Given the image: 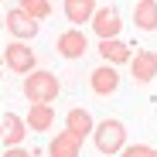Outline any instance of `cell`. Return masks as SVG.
Returning a JSON list of instances; mask_svg holds the SVG:
<instances>
[{"mask_svg":"<svg viewBox=\"0 0 157 157\" xmlns=\"http://www.w3.org/2000/svg\"><path fill=\"white\" fill-rule=\"evenodd\" d=\"M92 140H96V150H99V154L113 157V154H120V150L126 147V126H123L120 120L106 116V120H99V123L92 126Z\"/></svg>","mask_w":157,"mask_h":157,"instance_id":"1","label":"cell"},{"mask_svg":"<svg viewBox=\"0 0 157 157\" xmlns=\"http://www.w3.org/2000/svg\"><path fill=\"white\" fill-rule=\"evenodd\" d=\"M58 92H62V82H58L55 72L34 68V72H28V78H24V96H28L31 102H55Z\"/></svg>","mask_w":157,"mask_h":157,"instance_id":"2","label":"cell"},{"mask_svg":"<svg viewBox=\"0 0 157 157\" xmlns=\"http://www.w3.org/2000/svg\"><path fill=\"white\" fill-rule=\"evenodd\" d=\"M4 65H7L10 72H17V75H28V72L38 68V55L31 51L28 41H17V38H14V41L4 48Z\"/></svg>","mask_w":157,"mask_h":157,"instance_id":"3","label":"cell"},{"mask_svg":"<svg viewBox=\"0 0 157 157\" xmlns=\"http://www.w3.org/2000/svg\"><path fill=\"white\" fill-rule=\"evenodd\" d=\"M89 24H92V31H96L99 41H106V38H120V31H123V17H120L116 7H96V14H92Z\"/></svg>","mask_w":157,"mask_h":157,"instance_id":"4","label":"cell"},{"mask_svg":"<svg viewBox=\"0 0 157 157\" xmlns=\"http://www.w3.org/2000/svg\"><path fill=\"white\" fill-rule=\"evenodd\" d=\"M4 28H7V31L17 38V41H31V38L41 31V24H38L34 17H28L21 7H10V10L4 14Z\"/></svg>","mask_w":157,"mask_h":157,"instance_id":"5","label":"cell"},{"mask_svg":"<svg viewBox=\"0 0 157 157\" xmlns=\"http://www.w3.org/2000/svg\"><path fill=\"white\" fill-rule=\"evenodd\" d=\"M55 51H58L62 58H82V55H89V38H86V31H82V28L62 31L58 41H55Z\"/></svg>","mask_w":157,"mask_h":157,"instance_id":"6","label":"cell"},{"mask_svg":"<svg viewBox=\"0 0 157 157\" xmlns=\"http://www.w3.org/2000/svg\"><path fill=\"white\" fill-rule=\"evenodd\" d=\"M130 75H133L137 86H147L157 78V51H144L137 48V55L130 58Z\"/></svg>","mask_w":157,"mask_h":157,"instance_id":"7","label":"cell"},{"mask_svg":"<svg viewBox=\"0 0 157 157\" xmlns=\"http://www.w3.org/2000/svg\"><path fill=\"white\" fill-rule=\"evenodd\" d=\"M24 137H28V123L17 113H4L0 116V144L4 147H21Z\"/></svg>","mask_w":157,"mask_h":157,"instance_id":"8","label":"cell"},{"mask_svg":"<svg viewBox=\"0 0 157 157\" xmlns=\"http://www.w3.org/2000/svg\"><path fill=\"white\" fill-rule=\"evenodd\" d=\"M89 86H92V92H96V96H113V92L120 89L116 65H99V68H92V75H89Z\"/></svg>","mask_w":157,"mask_h":157,"instance_id":"9","label":"cell"},{"mask_svg":"<svg viewBox=\"0 0 157 157\" xmlns=\"http://www.w3.org/2000/svg\"><path fill=\"white\" fill-rule=\"evenodd\" d=\"M92 126H96V120L89 116L86 106H72V109L65 113V130H72L78 140H86V137L92 133Z\"/></svg>","mask_w":157,"mask_h":157,"instance_id":"10","label":"cell"},{"mask_svg":"<svg viewBox=\"0 0 157 157\" xmlns=\"http://www.w3.org/2000/svg\"><path fill=\"white\" fill-rule=\"evenodd\" d=\"M28 123L34 133H44V130H51L55 126V106L51 102H34V106H28Z\"/></svg>","mask_w":157,"mask_h":157,"instance_id":"11","label":"cell"},{"mask_svg":"<svg viewBox=\"0 0 157 157\" xmlns=\"http://www.w3.org/2000/svg\"><path fill=\"white\" fill-rule=\"evenodd\" d=\"M48 154L51 157H78L82 154V140H78L72 130H62V133H55V140L48 144Z\"/></svg>","mask_w":157,"mask_h":157,"instance_id":"12","label":"cell"},{"mask_svg":"<svg viewBox=\"0 0 157 157\" xmlns=\"http://www.w3.org/2000/svg\"><path fill=\"white\" fill-rule=\"evenodd\" d=\"M99 55L106 58V65H126L133 58V51H130V44L120 41V38H106V41H99Z\"/></svg>","mask_w":157,"mask_h":157,"instance_id":"13","label":"cell"},{"mask_svg":"<svg viewBox=\"0 0 157 157\" xmlns=\"http://www.w3.org/2000/svg\"><path fill=\"white\" fill-rule=\"evenodd\" d=\"M133 28L137 31H157V0H137L133 4Z\"/></svg>","mask_w":157,"mask_h":157,"instance_id":"14","label":"cell"},{"mask_svg":"<svg viewBox=\"0 0 157 157\" xmlns=\"http://www.w3.org/2000/svg\"><path fill=\"white\" fill-rule=\"evenodd\" d=\"M96 0H65V17H68V24H89L92 21V14H96Z\"/></svg>","mask_w":157,"mask_h":157,"instance_id":"15","label":"cell"},{"mask_svg":"<svg viewBox=\"0 0 157 157\" xmlns=\"http://www.w3.org/2000/svg\"><path fill=\"white\" fill-rule=\"evenodd\" d=\"M17 7L28 17H34V21H48L51 17V0H21Z\"/></svg>","mask_w":157,"mask_h":157,"instance_id":"16","label":"cell"},{"mask_svg":"<svg viewBox=\"0 0 157 157\" xmlns=\"http://www.w3.org/2000/svg\"><path fill=\"white\" fill-rule=\"evenodd\" d=\"M150 154H154V147H147V144H130L120 150V157H150Z\"/></svg>","mask_w":157,"mask_h":157,"instance_id":"17","label":"cell"},{"mask_svg":"<svg viewBox=\"0 0 157 157\" xmlns=\"http://www.w3.org/2000/svg\"><path fill=\"white\" fill-rule=\"evenodd\" d=\"M4 157H31V154L24 150V147H7V150H4Z\"/></svg>","mask_w":157,"mask_h":157,"instance_id":"18","label":"cell"},{"mask_svg":"<svg viewBox=\"0 0 157 157\" xmlns=\"http://www.w3.org/2000/svg\"><path fill=\"white\" fill-rule=\"evenodd\" d=\"M150 157H157V150H154V154H150Z\"/></svg>","mask_w":157,"mask_h":157,"instance_id":"19","label":"cell"},{"mask_svg":"<svg viewBox=\"0 0 157 157\" xmlns=\"http://www.w3.org/2000/svg\"><path fill=\"white\" fill-rule=\"evenodd\" d=\"M0 4H4V0H0Z\"/></svg>","mask_w":157,"mask_h":157,"instance_id":"20","label":"cell"}]
</instances>
